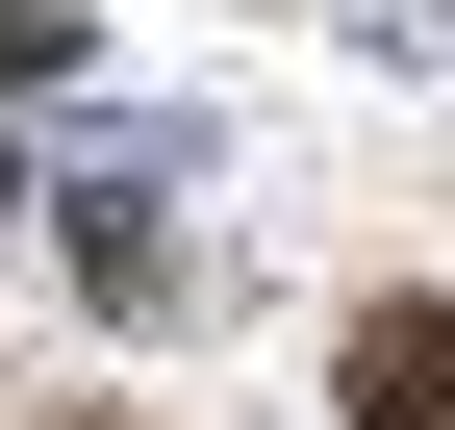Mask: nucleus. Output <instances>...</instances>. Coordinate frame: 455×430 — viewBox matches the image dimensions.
<instances>
[{"instance_id":"nucleus-1","label":"nucleus","mask_w":455,"mask_h":430,"mask_svg":"<svg viewBox=\"0 0 455 430\" xmlns=\"http://www.w3.org/2000/svg\"><path fill=\"white\" fill-rule=\"evenodd\" d=\"M329 405H355V430H455V304H355Z\"/></svg>"}]
</instances>
